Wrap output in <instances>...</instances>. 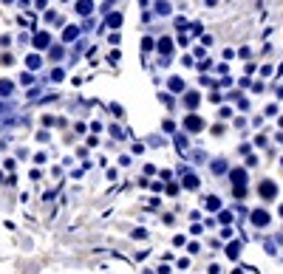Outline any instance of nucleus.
Returning a JSON list of instances; mask_svg holds the SVG:
<instances>
[{
	"instance_id": "2eb2a0df",
	"label": "nucleus",
	"mask_w": 283,
	"mask_h": 274,
	"mask_svg": "<svg viewBox=\"0 0 283 274\" xmlns=\"http://www.w3.org/2000/svg\"><path fill=\"white\" fill-rule=\"evenodd\" d=\"M170 48H173V43H170V40H161V43H159V51L161 54H170Z\"/></svg>"
},
{
	"instance_id": "0eeeda50",
	"label": "nucleus",
	"mask_w": 283,
	"mask_h": 274,
	"mask_svg": "<svg viewBox=\"0 0 283 274\" xmlns=\"http://www.w3.org/2000/svg\"><path fill=\"white\" fill-rule=\"evenodd\" d=\"M227 257H230V260H238V257H241V243L232 240L230 246H227Z\"/></svg>"
},
{
	"instance_id": "dca6fc26",
	"label": "nucleus",
	"mask_w": 283,
	"mask_h": 274,
	"mask_svg": "<svg viewBox=\"0 0 283 274\" xmlns=\"http://www.w3.org/2000/svg\"><path fill=\"white\" fill-rule=\"evenodd\" d=\"M26 65H28V68H37V65H40V57H28Z\"/></svg>"
},
{
	"instance_id": "6e6552de",
	"label": "nucleus",
	"mask_w": 283,
	"mask_h": 274,
	"mask_svg": "<svg viewBox=\"0 0 283 274\" xmlns=\"http://www.w3.org/2000/svg\"><path fill=\"white\" fill-rule=\"evenodd\" d=\"M91 9H94V3H91V0H80V3H77V11H80V14H88Z\"/></svg>"
},
{
	"instance_id": "4468645a",
	"label": "nucleus",
	"mask_w": 283,
	"mask_h": 274,
	"mask_svg": "<svg viewBox=\"0 0 283 274\" xmlns=\"http://www.w3.org/2000/svg\"><path fill=\"white\" fill-rule=\"evenodd\" d=\"M184 102H187L190 107H195V105H198V93H187V96H184Z\"/></svg>"
},
{
	"instance_id": "a211bd4d",
	"label": "nucleus",
	"mask_w": 283,
	"mask_h": 274,
	"mask_svg": "<svg viewBox=\"0 0 283 274\" xmlns=\"http://www.w3.org/2000/svg\"><path fill=\"white\" fill-rule=\"evenodd\" d=\"M62 37H65V40H74V37H77V28H65V34Z\"/></svg>"
},
{
	"instance_id": "20e7f679",
	"label": "nucleus",
	"mask_w": 283,
	"mask_h": 274,
	"mask_svg": "<svg viewBox=\"0 0 283 274\" xmlns=\"http://www.w3.org/2000/svg\"><path fill=\"white\" fill-rule=\"evenodd\" d=\"M204 206L212 209V212H218V209H221V198H218V195H207V198H204Z\"/></svg>"
},
{
	"instance_id": "6ab92c4d",
	"label": "nucleus",
	"mask_w": 283,
	"mask_h": 274,
	"mask_svg": "<svg viewBox=\"0 0 283 274\" xmlns=\"http://www.w3.org/2000/svg\"><path fill=\"white\" fill-rule=\"evenodd\" d=\"M142 48H144V51H147V48H153V40H150V37H144V40H142Z\"/></svg>"
},
{
	"instance_id": "ddd939ff",
	"label": "nucleus",
	"mask_w": 283,
	"mask_h": 274,
	"mask_svg": "<svg viewBox=\"0 0 283 274\" xmlns=\"http://www.w3.org/2000/svg\"><path fill=\"white\" fill-rule=\"evenodd\" d=\"M224 170H227V161L224 159H218L215 164H212V173H224Z\"/></svg>"
},
{
	"instance_id": "7ed1b4c3",
	"label": "nucleus",
	"mask_w": 283,
	"mask_h": 274,
	"mask_svg": "<svg viewBox=\"0 0 283 274\" xmlns=\"http://www.w3.org/2000/svg\"><path fill=\"white\" fill-rule=\"evenodd\" d=\"M230 181H232V184H235V186H244V184H247V170H232V173H230Z\"/></svg>"
},
{
	"instance_id": "f8f14e48",
	"label": "nucleus",
	"mask_w": 283,
	"mask_h": 274,
	"mask_svg": "<svg viewBox=\"0 0 283 274\" xmlns=\"http://www.w3.org/2000/svg\"><path fill=\"white\" fill-rule=\"evenodd\" d=\"M108 26H122V14H111V17H108Z\"/></svg>"
},
{
	"instance_id": "1a4fd4ad",
	"label": "nucleus",
	"mask_w": 283,
	"mask_h": 274,
	"mask_svg": "<svg viewBox=\"0 0 283 274\" xmlns=\"http://www.w3.org/2000/svg\"><path fill=\"white\" fill-rule=\"evenodd\" d=\"M170 91H176V93H181V91H184V82L178 80V77H173V80H170Z\"/></svg>"
},
{
	"instance_id": "39448f33",
	"label": "nucleus",
	"mask_w": 283,
	"mask_h": 274,
	"mask_svg": "<svg viewBox=\"0 0 283 274\" xmlns=\"http://www.w3.org/2000/svg\"><path fill=\"white\" fill-rule=\"evenodd\" d=\"M184 127H187V130H193V133H198V130H201V127H204V122H201V119H198V116H187Z\"/></svg>"
},
{
	"instance_id": "aec40b11",
	"label": "nucleus",
	"mask_w": 283,
	"mask_h": 274,
	"mask_svg": "<svg viewBox=\"0 0 283 274\" xmlns=\"http://www.w3.org/2000/svg\"><path fill=\"white\" fill-rule=\"evenodd\" d=\"M232 221V212H221V223H230Z\"/></svg>"
},
{
	"instance_id": "412c9836",
	"label": "nucleus",
	"mask_w": 283,
	"mask_h": 274,
	"mask_svg": "<svg viewBox=\"0 0 283 274\" xmlns=\"http://www.w3.org/2000/svg\"><path fill=\"white\" fill-rule=\"evenodd\" d=\"M244 272H247V269H238V272H235V274H244Z\"/></svg>"
},
{
	"instance_id": "f03ea898",
	"label": "nucleus",
	"mask_w": 283,
	"mask_h": 274,
	"mask_svg": "<svg viewBox=\"0 0 283 274\" xmlns=\"http://www.w3.org/2000/svg\"><path fill=\"white\" fill-rule=\"evenodd\" d=\"M252 226H258V229L269 226V212H264V209H255V212H252Z\"/></svg>"
},
{
	"instance_id": "9b49d317",
	"label": "nucleus",
	"mask_w": 283,
	"mask_h": 274,
	"mask_svg": "<svg viewBox=\"0 0 283 274\" xmlns=\"http://www.w3.org/2000/svg\"><path fill=\"white\" fill-rule=\"evenodd\" d=\"M11 88H14L11 82H6V80L0 82V93H3V96H9V93H11Z\"/></svg>"
},
{
	"instance_id": "f3484780",
	"label": "nucleus",
	"mask_w": 283,
	"mask_h": 274,
	"mask_svg": "<svg viewBox=\"0 0 283 274\" xmlns=\"http://www.w3.org/2000/svg\"><path fill=\"white\" fill-rule=\"evenodd\" d=\"M156 9H159V14H170V3H159Z\"/></svg>"
},
{
	"instance_id": "f257e3e1",
	"label": "nucleus",
	"mask_w": 283,
	"mask_h": 274,
	"mask_svg": "<svg viewBox=\"0 0 283 274\" xmlns=\"http://www.w3.org/2000/svg\"><path fill=\"white\" fill-rule=\"evenodd\" d=\"M258 192H261V198L272 201L275 195H278V184H275V181H264V184L258 186Z\"/></svg>"
},
{
	"instance_id": "9d476101",
	"label": "nucleus",
	"mask_w": 283,
	"mask_h": 274,
	"mask_svg": "<svg viewBox=\"0 0 283 274\" xmlns=\"http://www.w3.org/2000/svg\"><path fill=\"white\" fill-rule=\"evenodd\" d=\"M34 45H37V48H45V45H48V34H37L34 37Z\"/></svg>"
},
{
	"instance_id": "423d86ee",
	"label": "nucleus",
	"mask_w": 283,
	"mask_h": 274,
	"mask_svg": "<svg viewBox=\"0 0 283 274\" xmlns=\"http://www.w3.org/2000/svg\"><path fill=\"white\" fill-rule=\"evenodd\" d=\"M181 184H184L187 189H198V176H195V173H187V176H184V181H181Z\"/></svg>"
}]
</instances>
